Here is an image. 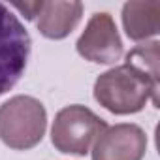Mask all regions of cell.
Masks as SVG:
<instances>
[{"mask_svg": "<svg viewBox=\"0 0 160 160\" xmlns=\"http://www.w3.org/2000/svg\"><path fill=\"white\" fill-rule=\"evenodd\" d=\"M94 100L113 115H132L152 100L158 108V42L134 47L124 64L100 73Z\"/></svg>", "mask_w": 160, "mask_h": 160, "instance_id": "6da1fadb", "label": "cell"}, {"mask_svg": "<svg viewBox=\"0 0 160 160\" xmlns=\"http://www.w3.org/2000/svg\"><path fill=\"white\" fill-rule=\"evenodd\" d=\"M47 128V111L43 104L27 94H17L0 106V139L13 151L36 147Z\"/></svg>", "mask_w": 160, "mask_h": 160, "instance_id": "7a4b0ae2", "label": "cell"}, {"mask_svg": "<svg viewBox=\"0 0 160 160\" xmlns=\"http://www.w3.org/2000/svg\"><path fill=\"white\" fill-rule=\"evenodd\" d=\"M106 126L108 122L92 109L79 104L66 106L55 115L51 126V143L64 154L85 156Z\"/></svg>", "mask_w": 160, "mask_h": 160, "instance_id": "3957f363", "label": "cell"}, {"mask_svg": "<svg viewBox=\"0 0 160 160\" xmlns=\"http://www.w3.org/2000/svg\"><path fill=\"white\" fill-rule=\"evenodd\" d=\"M32 40L17 15L0 2V96L12 91L27 70Z\"/></svg>", "mask_w": 160, "mask_h": 160, "instance_id": "277c9868", "label": "cell"}, {"mask_svg": "<svg viewBox=\"0 0 160 160\" xmlns=\"http://www.w3.org/2000/svg\"><path fill=\"white\" fill-rule=\"evenodd\" d=\"M75 49L89 62L115 64L122 57V40L113 17L108 12H96L79 36Z\"/></svg>", "mask_w": 160, "mask_h": 160, "instance_id": "5b68a950", "label": "cell"}, {"mask_svg": "<svg viewBox=\"0 0 160 160\" xmlns=\"http://www.w3.org/2000/svg\"><path fill=\"white\" fill-rule=\"evenodd\" d=\"M91 151L92 160H143L147 152V134L141 126L132 122L106 126Z\"/></svg>", "mask_w": 160, "mask_h": 160, "instance_id": "8992f818", "label": "cell"}, {"mask_svg": "<svg viewBox=\"0 0 160 160\" xmlns=\"http://www.w3.org/2000/svg\"><path fill=\"white\" fill-rule=\"evenodd\" d=\"M83 17V4L81 2H60L42 0L40 12L36 15V27L42 36L47 40H64L70 36Z\"/></svg>", "mask_w": 160, "mask_h": 160, "instance_id": "52a82bcc", "label": "cell"}, {"mask_svg": "<svg viewBox=\"0 0 160 160\" xmlns=\"http://www.w3.org/2000/svg\"><path fill=\"white\" fill-rule=\"evenodd\" d=\"M122 27L130 40L145 42L160 32V2L130 0L122 6Z\"/></svg>", "mask_w": 160, "mask_h": 160, "instance_id": "ba28073f", "label": "cell"}, {"mask_svg": "<svg viewBox=\"0 0 160 160\" xmlns=\"http://www.w3.org/2000/svg\"><path fill=\"white\" fill-rule=\"evenodd\" d=\"M40 4H42V0L40 2H15L13 4V8H17L28 21H32V19H36V15H38V12H40Z\"/></svg>", "mask_w": 160, "mask_h": 160, "instance_id": "9c48e42d", "label": "cell"}]
</instances>
